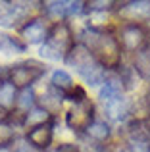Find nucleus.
<instances>
[{"label": "nucleus", "instance_id": "8", "mask_svg": "<svg viewBox=\"0 0 150 152\" xmlns=\"http://www.w3.org/2000/svg\"><path fill=\"white\" fill-rule=\"evenodd\" d=\"M127 139L135 152H150V131L141 119H135L129 123Z\"/></svg>", "mask_w": 150, "mask_h": 152}, {"label": "nucleus", "instance_id": "14", "mask_svg": "<svg viewBox=\"0 0 150 152\" xmlns=\"http://www.w3.org/2000/svg\"><path fill=\"white\" fill-rule=\"evenodd\" d=\"M17 94H19V89L12 81H8V79L6 81H0V108H2L6 114L15 108Z\"/></svg>", "mask_w": 150, "mask_h": 152}, {"label": "nucleus", "instance_id": "2", "mask_svg": "<svg viewBox=\"0 0 150 152\" xmlns=\"http://www.w3.org/2000/svg\"><path fill=\"white\" fill-rule=\"evenodd\" d=\"M69 67H73L79 73V77L87 83L89 87H102L106 81V73L108 69L102 67L92 56V52L87 48L83 42H75L73 48L68 52L64 60Z\"/></svg>", "mask_w": 150, "mask_h": 152}, {"label": "nucleus", "instance_id": "19", "mask_svg": "<svg viewBox=\"0 0 150 152\" xmlns=\"http://www.w3.org/2000/svg\"><path fill=\"white\" fill-rule=\"evenodd\" d=\"M37 106V96H35L33 89H21L17 94V102H15V108L14 110H17L19 114L25 115L29 110H33V108Z\"/></svg>", "mask_w": 150, "mask_h": 152}, {"label": "nucleus", "instance_id": "10", "mask_svg": "<svg viewBox=\"0 0 150 152\" xmlns=\"http://www.w3.org/2000/svg\"><path fill=\"white\" fill-rule=\"evenodd\" d=\"M119 15H123V23H141L143 19L150 18V2L139 0V2H125L119 8Z\"/></svg>", "mask_w": 150, "mask_h": 152}, {"label": "nucleus", "instance_id": "9", "mask_svg": "<svg viewBox=\"0 0 150 152\" xmlns=\"http://www.w3.org/2000/svg\"><path fill=\"white\" fill-rule=\"evenodd\" d=\"M25 139L41 152L48 150L50 145L54 141V129H52V123H44V125H39V127H33L25 133Z\"/></svg>", "mask_w": 150, "mask_h": 152}, {"label": "nucleus", "instance_id": "6", "mask_svg": "<svg viewBox=\"0 0 150 152\" xmlns=\"http://www.w3.org/2000/svg\"><path fill=\"white\" fill-rule=\"evenodd\" d=\"M94 119H96L94 118V106H92V102L87 98V100L71 106V110L66 114V125L71 131H75V133L83 135L87 131V127H89Z\"/></svg>", "mask_w": 150, "mask_h": 152}, {"label": "nucleus", "instance_id": "5", "mask_svg": "<svg viewBox=\"0 0 150 152\" xmlns=\"http://www.w3.org/2000/svg\"><path fill=\"white\" fill-rule=\"evenodd\" d=\"M116 41H117V45H119L121 52L135 54V52L146 48L148 33H146L143 23H121L119 29H117Z\"/></svg>", "mask_w": 150, "mask_h": 152}, {"label": "nucleus", "instance_id": "25", "mask_svg": "<svg viewBox=\"0 0 150 152\" xmlns=\"http://www.w3.org/2000/svg\"><path fill=\"white\" fill-rule=\"evenodd\" d=\"M56 152H81L79 150V145H71V142H64L58 148H54Z\"/></svg>", "mask_w": 150, "mask_h": 152}, {"label": "nucleus", "instance_id": "27", "mask_svg": "<svg viewBox=\"0 0 150 152\" xmlns=\"http://www.w3.org/2000/svg\"><path fill=\"white\" fill-rule=\"evenodd\" d=\"M6 115H8V114L2 110V108H0V121H6Z\"/></svg>", "mask_w": 150, "mask_h": 152}, {"label": "nucleus", "instance_id": "29", "mask_svg": "<svg viewBox=\"0 0 150 152\" xmlns=\"http://www.w3.org/2000/svg\"><path fill=\"white\" fill-rule=\"evenodd\" d=\"M116 152H125V150H123V148H117V150H116Z\"/></svg>", "mask_w": 150, "mask_h": 152}, {"label": "nucleus", "instance_id": "16", "mask_svg": "<svg viewBox=\"0 0 150 152\" xmlns=\"http://www.w3.org/2000/svg\"><path fill=\"white\" fill-rule=\"evenodd\" d=\"M133 69L137 71V75H141L143 79L150 81V46L139 50L133 54Z\"/></svg>", "mask_w": 150, "mask_h": 152}, {"label": "nucleus", "instance_id": "12", "mask_svg": "<svg viewBox=\"0 0 150 152\" xmlns=\"http://www.w3.org/2000/svg\"><path fill=\"white\" fill-rule=\"evenodd\" d=\"M64 100H66V94L62 93V91H58L56 87L48 85V89L44 91V94H42L41 98H37V106L44 108L48 114L56 115L58 112L62 110V104H64Z\"/></svg>", "mask_w": 150, "mask_h": 152}, {"label": "nucleus", "instance_id": "20", "mask_svg": "<svg viewBox=\"0 0 150 152\" xmlns=\"http://www.w3.org/2000/svg\"><path fill=\"white\" fill-rule=\"evenodd\" d=\"M27 45H23L17 37H12L8 33H2L0 31V50H6V52H23Z\"/></svg>", "mask_w": 150, "mask_h": 152}, {"label": "nucleus", "instance_id": "1", "mask_svg": "<svg viewBox=\"0 0 150 152\" xmlns=\"http://www.w3.org/2000/svg\"><path fill=\"white\" fill-rule=\"evenodd\" d=\"M81 39H83V45L92 52V56L102 67H106L108 71H114L121 66V48L114 35L106 33V31L104 33L92 31L87 27L81 33Z\"/></svg>", "mask_w": 150, "mask_h": 152}, {"label": "nucleus", "instance_id": "4", "mask_svg": "<svg viewBox=\"0 0 150 152\" xmlns=\"http://www.w3.org/2000/svg\"><path fill=\"white\" fill-rule=\"evenodd\" d=\"M44 73H46V64L39 62V60H25V62L10 66V77H8V81H12L19 91L31 89V85L37 83Z\"/></svg>", "mask_w": 150, "mask_h": 152}, {"label": "nucleus", "instance_id": "15", "mask_svg": "<svg viewBox=\"0 0 150 152\" xmlns=\"http://www.w3.org/2000/svg\"><path fill=\"white\" fill-rule=\"evenodd\" d=\"M52 118H54V115H52V114H48L44 108L35 106L33 110H29V112L25 114V119H23V127L29 131V129H33V127L44 125V123H52Z\"/></svg>", "mask_w": 150, "mask_h": 152}, {"label": "nucleus", "instance_id": "11", "mask_svg": "<svg viewBox=\"0 0 150 152\" xmlns=\"http://www.w3.org/2000/svg\"><path fill=\"white\" fill-rule=\"evenodd\" d=\"M102 106H104V114L110 121H123L129 114V102L125 98V94L108 98V100L102 102Z\"/></svg>", "mask_w": 150, "mask_h": 152}, {"label": "nucleus", "instance_id": "7", "mask_svg": "<svg viewBox=\"0 0 150 152\" xmlns=\"http://www.w3.org/2000/svg\"><path fill=\"white\" fill-rule=\"evenodd\" d=\"M48 31L50 29L42 18H31L25 21V25H21L19 35L23 39V45H42L48 37Z\"/></svg>", "mask_w": 150, "mask_h": 152}, {"label": "nucleus", "instance_id": "22", "mask_svg": "<svg viewBox=\"0 0 150 152\" xmlns=\"http://www.w3.org/2000/svg\"><path fill=\"white\" fill-rule=\"evenodd\" d=\"M12 152H41V150L35 148L25 137H15V141L12 142Z\"/></svg>", "mask_w": 150, "mask_h": 152}, {"label": "nucleus", "instance_id": "23", "mask_svg": "<svg viewBox=\"0 0 150 152\" xmlns=\"http://www.w3.org/2000/svg\"><path fill=\"white\" fill-rule=\"evenodd\" d=\"M66 98H68V100H71L73 104H79V102H83V100H87V93H85V89H83V87H79V85H75L71 91H69L68 94H66Z\"/></svg>", "mask_w": 150, "mask_h": 152}, {"label": "nucleus", "instance_id": "18", "mask_svg": "<svg viewBox=\"0 0 150 152\" xmlns=\"http://www.w3.org/2000/svg\"><path fill=\"white\" fill-rule=\"evenodd\" d=\"M68 6H69V2H66V0H52V2L42 4V10H44V14L48 18L56 19V23H58V21H64V18L68 15Z\"/></svg>", "mask_w": 150, "mask_h": 152}, {"label": "nucleus", "instance_id": "13", "mask_svg": "<svg viewBox=\"0 0 150 152\" xmlns=\"http://www.w3.org/2000/svg\"><path fill=\"white\" fill-rule=\"evenodd\" d=\"M87 139L92 142H96V145H102V142H106L110 139V135H112V129H110L108 121H104V119H94L92 123H90L89 127H87L85 133Z\"/></svg>", "mask_w": 150, "mask_h": 152}, {"label": "nucleus", "instance_id": "17", "mask_svg": "<svg viewBox=\"0 0 150 152\" xmlns=\"http://www.w3.org/2000/svg\"><path fill=\"white\" fill-rule=\"evenodd\" d=\"M50 85L56 87L58 91H62L64 94H68L69 91L75 87V83H73V77L66 69H54L52 77H50Z\"/></svg>", "mask_w": 150, "mask_h": 152}, {"label": "nucleus", "instance_id": "24", "mask_svg": "<svg viewBox=\"0 0 150 152\" xmlns=\"http://www.w3.org/2000/svg\"><path fill=\"white\" fill-rule=\"evenodd\" d=\"M85 10H87V2H81V0H77V2H69V6H68V15L83 14Z\"/></svg>", "mask_w": 150, "mask_h": 152}, {"label": "nucleus", "instance_id": "21", "mask_svg": "<svg viewBox=\"0 0 150 152\" xmlns=\"http://www.w3.org/2000/svg\"><path fill=\"white\" fill-rule=\"evenodd\" d=\"M15 141V127L8 121H0V146H10Z\"/></svg>", "mask_w": 150, "mask_h": 152}, {"label": "nucleus", "instance_id": "3", "mask_svg": "<svg viewBox=\"0 0 150 152\" xmlns=\"http://www.w3.org/2000/svg\"><path fill=\"white\" fill-rule=\"evenodd\" d=\"M73 45H75V39H73V31L69 27V23L58 21L50 27L48 37L41 45L39 54L42 58L50 60V62H60V60H66V56L73 48Z\"/></svg>", "mask_w": 150, "mask_h": 152}, {"label": "nucleus", "instance_id": "28", "mask_svg": "<svg viewBox=\"0 0 150 152\" xmlns=\"http://www.w3.org/2000/svg\"><path fill=\"white\" fill-rule=\"evenodd\" d=\"M0 152H12V145L10 146H0Z\"/></svg>", "mask_w": 150, "mask_h": 152}, {"label": "nucleus", "instance_id": "31", "mask_svg": "<svg viewBox=\"0 0 150 152\" xmlns=\"http://www.w3.org/2000/svg\"><path fill=\"white\" fill-rule=\"evenodd\" d=\"M148 131H150V127H148Z\"/></svg>", "mask_w": 150, "mask_h": 152}, {"label": "nucleus", "instance_id": "26", "mask_svg": "<svg viewBox=\"0 0 150 152\" xmlns=\"http://www.w3.org/2000/svg\"><path fill=\"white\" fill-rule=\"evenodd\" d=\"M144 104H146V110H148V114H150V89H148L146 96H144Z\"/></svg>", "mask_w": 150, "mask_h": 152}, {"label": "nucleus", "instance_id": "30", "mask_svg": "<svg viewBox=\"0 0 150 152\" xmlns=\"http://www.w3.org/2000/svg\"><path fill=\"white\" fill-rule=\"evenodd\" d=\"M48 152H56V150H48Z\"/></svg>", "mask_w": 150, "mask_h": 152}]
</instances>
